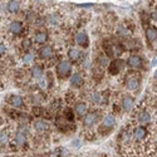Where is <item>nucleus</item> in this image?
<instances>
[{
    "mask_svg": "<svg viewBox=\"0 0 157 157\" xmlns=\"http://www.w3.org/2000/svg\"><path fill=\"white\" fill-rule=\"evenodd\" d=\"M68 57L72 62H77L81 57V52L78 49H75V48H71L69 52H68Z\"/></svg>",
    "mask_w": 157,
    "mask_h": 157,
    "instance_id": "obj_22",
    "label": "nucleus"
},
{
    "mask_svg": "<svg viewBox=\"0 0 157 157\" xmlns=\"http://www.w3.org/2000/svg\"><path fill=\"white\" fill-rule=\"evenodd\" d=\"M9 103H10V106H13V107H21L23 103H24V101H23V98H21L20 96H18V94H11V96L9 97Z\"/></svg>",
    "mask_w": 157,
    "mask_h": 157,
    "instance_id": "obj_13",
    "label": "nucleus"
},
{
    "mask_svg": "<svg viewBox=\"0 0 157 157\" xmlns=\"http://www.w3.org/2000/svg\"><path fill=\"white\" fill-rule=\"evenodd\" d=\"M148 132H147V129L145 127H142V126H138L133 129V132H132V138L133 141L136 142H142V141H145V138L147 137Z\"/></svg>",
    "mask_w": 157,
    "mask_h": 157,
    "instance_id": "obj_1",
    "label": "nucleus"
},
{
    "mask_svg": "<svg viewBox=\"0 0 157 157\" xmlns=\"http://www.w3.org/2000/svg\"><path fill=\"white\" fill-rule=\"evenodd\" d=\"M81 146H82V141H81V140H75V141H73V147L79 148Z\"/></svg>",
    "mask_w": 157,
    "mask_h": 157,
    "instance_id": "obj_30",
    "label": "nucleus"
},
{
    "mask_svg": "<svg viewBox=\"0 0 157 157\" xmlns=\"http://www.w3.org/2000/svg\"><path fill=\"white\" fill-rule=\"evenodd\" d=\"M152 19L156 21V13H152Z\"/></svg>",
    "mask_w": 157,
    "mask_h": 157,
    "instance_id": "obj_33",
    "label": "nucleus"
},
{
    "mask_svg": "<svg viewBox=\"0 0 157 157\" xmlns=\"http://www.w3.org/2000/svg\"><path fill=\"white\" fill-rule=\"evenodd\" d=\"M20 9V2H9L8 3V10L10 13H17Z\"/></svg>",
    "mask_w": 157,
    "mask_h": 157,
    "instance_id": "obj_24",
    "label": "nucleus"
},
{
    "mask_svg": "<svg viewBox=\"0 0 157 157\" xmlns=\"http://www.w3.org/2000/svg\"><path fill=\"white\" fill-rule=\"evenodd\" d=\"M126 87L129 90H136L140 87V78L136 75H128L126 78Z\"/></svg>",
    "mask_w": 157,
    "mask_h": 157,
    "instance_id": "obj_5",
    "label": "nucleus"
},
{
    "mask_svg": "<svg viewBox=\"0 0 157 157\" xmlns=\"http://www.w3.org/2000/svg\"><path fill=\"white\" fill-rule=\"evenodd\" d=\"M21 62L24 64H32L34 62V56L32 53H25L23 56V58H21Z\"/></svg>",
    "mask_w": 157,
    "mask_h": 157,
    "instance_id": "obj_26",
    "label": "nucleus"
},
{
    "mask_svg": "<svg viewBox=\"0 0 157 157\" xmlns=\"http://www.w3.org/2000/svg\"><path fill=\"white\" fill-rule=\"evenodd\" d=\"M114 126H116V118L113 116H106L102 120V127H104V128L112 129Z\"/></svg>",
    "mask_w": 157,
    "mask_h": 157,
    "instance_id": "obj_9",
    "label": "nucleus"
},
{
    "mask_svg": "<svg viewBox=\"0 0 157 157\" xmlns=\"http://www.w3.org/2000/svg\"><path fill=\"white\" fill-rule=\"evenodd\" d=\"M54 56V49L52 48L50 45H45L40 49V57L44 59H49Z\"/></svg>",
    "mask_w": 157,
    "mask_h": 157,
    "instance_id": "obj_11",
    "label": "nucleus"
},
{
    "mask_svg": "<svg viewBox=\"0 0 157 157\" xmlns=\"http://www.w3.org/2000/svg\"><path fill=\"white\" fill-rule=\"evenodd\" d=\"M152 65H156V57L152 59Z\"/></svg>",
    "mask_w": 157,
    "mask_h": 157,
    "instance_id": "obj_34",
    "label": "nucleus"
},
{
    "mask_svg": "<svg viewBox=\"0 0 157 157\" xmlns=\"http://www.w3.org/2000/svg\"><path fill=\"white\" fill-rule=\"evenodd\" d=\"M146 36H147V39H148L151 43L156 42V36H157L156 29H155V28H148V29L146 30Z\"/></svg>",
    "mask_w": 157,
    "mask_h": 157,
    "instance_id": "obj_25",
    "label": "nucleus"
},
{
    "mask_svg": "<svg viewBox=\"0 0 157 157\" xmlns=\"http://www.w3.org/2000/svg\"><path fill=\"white\" fill-rule=\"evenodd\" d=\"M71 83H72V86H74V87L82 86V83H83V77H82V74H81V73H74V74L71 77Z\"/></svg>",
    "mask_w": 157,
    "mask_h": 157,
    "instance_id": "obj_17",
    "label": "nucleus"
},
{
    "mask_svg": "<svg viewBox=\"0 0 157 157\" xmlns=\"http://www.w3.org/2000/svg\"><path fill=\"white\" fill-rule=\"evenodd\" d=\"M124 62L123 60H121V59H117V60H114V62H112V63H109L108 64V68H109V73L111 74H118V73H121L123 69H124Z\"/></svg>",
    "mask_w": 157,
    "mask_h": 157,
    "instance_id": "obj_2",
    "label": "nucleus"
},
{
    "mask_svg": "<svg viewBox=\"0 0 157 157\" xmlns=\"http://www.w3.org/2000/svg\"><path fill=\"white\" fill-rule=\"evenodd\" d=\"M34 128H35V131H38V132H44V131H47L48 129V123L44 121V120H38V121H35L34 122Z\"/></svg>",
    "mask_w": 157,
    "mask_h": 157,
    "instance_id": "obj_16",
    "label": "nucleus"
},
{
    "mask_svg": "<svg viewBox=\"0 0 157 157\" xmlns=\"http://www.w3.org/2000/svg\"><path fill=\"white\" fill-rule=\"evenodd\" d=\"M32 77L34 78V79H40V78L43 77L42 67H39V65H34V67L32 68Z\"/></svg>",
    "mask_w": 157,
    "mask_h": 157,
    "instance_id": "obj_21",
    "label": "nucleus"
},
{
    "mask_svg": "<svg viewBox=\"0 0 157 157\" xmlns=\"http://www.w3.org/2000/svg\"><path fill=\"white\" fill-rule=\"evenodd\" d=\"M29 47H30V42H29V40H24V42H23V48L28 49Z\"/></svg>",
    "mask_w": 157,
    "mask_h": 157,
    "instance_id": "obj_32",
    "label": "nucleus"
},
{
    "mask_svg": "<svg viewBox=\"0 0 157 157\" xmlns=\"http://www.w3.org/2000/svg\"><path fill=\"white\" fill-rule=\"evenodd\" d=\"M75 42H77V44H79L82 47H88L89 39H88L87 33L86 32H78L75 34Z\"/></svg>",
    "mask_w": 157,
    "mask_h": 157,
    "instance_id": "obj_7",
    "label": "nucleus"
},
{
    "mask_svg": "<svg viewBox=\"0 0 157 157\" xmlns=\"http://www.w3.org/2000/svg\"><path fill=\"white\" fill-rule=\"evenodd\" d=\"M14 142L17 143L18 146H20V145H24L25 142H27V136H25V133H23V132H17V135L14 136Z\"/></svg>",
    "mask_w": 157,
    "mask_h": 157,
    "instance_id": "obj_20",
    "label": "nucleus"
},
{
    "mask_svg": "<svg viewBox=\"0 0 157 157\" xmlns=\"http://www.w3.org/2000/svg\"><path fill=\"white\" fill-rule=\"evenodd\" d=\"M60 23V17L57 14V13H52V14L48 17V24L52 25V27H57Z\"/></svg>",
    "mask_w": 157,
    "mask_h": 157,
    "instance_id": "obj_18",
    "label": "nucleus"
},
{
    "mask_svg": "<svg viewBox=\"0 0 157 157\" xmlns=\"http://www.w3.org/2000/svg\"><path fill=\"white\" fill-rule=\"evenodd\" d=\"M121 106H122V109L123 111L131 112V111L135 108V99L131 97V96H124V97H122Z\"/></svg>",
    "mask_w": 157,
    "mask_h": 157,
    "instance_id": "obj_4",
    "label": "nucleus"
},
{
    "mask_svg": "<svg viewBox=\"0 0 157 157\" xmlns=\"http://www.w3.org/2000/svg\"><path fill=\"white\" fill-rule=\"evenodd\" d=\"M47 33L45 32H38L35 35H34V40H35V43H38V44H43V43H45L47 42Z\"/></svg>",
    "mask_w": 157,
    "mask_h": 157,
    "instance_id": "obj_19",
    "label": "nucleus"
},
{
    "mask_svg": "<svg viewBox=\"0 0 157 157\" xmlns=\"http://www.w3.org/2000/svg\"><path fill=\"white\" fill-rule=\"evenodd\" d=\"M5 52H6V47H5V44L0 43V56H2V54H4Z\"/></svg>",
    "mask_w": 157,
    "mask_h": 157,
    "instance_id": "obj_31",
    "label": "nucleus"
},
{
    "mask_svg": "<svg viewBox=\"0 0 157 157\" xmlns=\"http://www.w3.org/2000/svg\"><path fill=\"white\" fill-rule=\"evenodd\" d=\"M98 63H99V65H102V67H108V64H109V59H108V57H107V56L102 54V56H99V57H98Z\"/></svg>",
    "mask_w": 157,
    "mask_h": 157,
    "instance_id": "obj_27",
    "label": "nucleus"
},
{
    "mask_svg": "<svg viewBox=\"0 0 157 157\" xmlns=\"http://www.w3.org/2000/svg\"><path fill=\"white\" fill-rule=\"evenodd\" d=\"M10 141V133L8 131H2L0 132V145H8Z\"/></svg>",
    "mask_w": 157,
    "mask_h": 157,
    "instance_id": "obj_23",
    "label": "nucleus"
},
{
    "mask_svg": "<svg viewBox=\"0 0 157 157\" xmlns=\"http://www.w3.org/2000/svg\"><path fill=\"white\" fill-rule=\"evenodd\" d=\"M72 71V64L68 62V60H62L59 64H58V67H57V72L60 77H65V75H68Z\"/></svg>",
    "mask_w": 157,
    "mask_h": 157,
    "instance_id": "obj_3",
    "label": "nucleus"
},
{
    "mask_svg": "<svg viewBox=\"0 0 157 157\" xmlns=\"http://www.w3.org/2000/svg\"><path fill=\"white\" fill-rule=\"evenodd\" d=\"M74 111L78 116H84L87 113V103L86 102H78L74 107Z\"/></svg>",
    "mask_w": 157,
    "mask_h": 157,
    "instance_id": "obj_14",
    "label": "nucleus"
},
{
    "mask_svg": "<svg viewBox=\"0 0 157 157\" xmlns=\"http://www.w3.org/2000/svg\"><path fill=\"white\" fill-rule=\"evenodd\" d=\"M39 87H40L42 89H45L47 87H48V81L45 79V78H40V79H39Z\"/></svg>",
    "mask_w": 157,
    "mask_h": 157,
    "instance_id": "obj_29",
    "label": "nucleus"
},
{
    "mask_svg": "<svg viewBox=\"0 0 157 157\" xmlns=\"http://www.w3.org/2000/svg\"><path fill=\"white\" fill-rule=\"evenodd\" d=\"M117 33H118V35H121V36H127V35H129V30H128L127 28H124V27H120L118 29H117Z\"/></svg>",
    "mask_w": 157,
    "mask_h": 157,
    "instance_id": "obj_28",
    "label": "nucleus"
},
{
    "mask_svg": "<svg viewBox=\"0 0 157 157\" xmlns=\"http://www.w3.org/2000/svg\"><path fill=\"white\" fill-rule=\"evenodd\" d=\"M137 121L140 124H147L151 122V114L147 111H142L137 116Z\"/></svg>",
    "mask_w": 157,
    "mask_h": 157,
    "instance_id": "obj_8",
    "label": "nucleus"
},
{
    "mask_svg": "<svg viewBox=\"0 0 157 157\" xmlns=\"http://www.w3.org/2000/svg\"><path fill=\"white\" fill-rule=\"evenodd\" d=\"M127 63H128V65L131 68H140L142 65V59L138 56H131L127 59Z\"/></svg>",
    "mask_w": 157,
    "mask_h": 157,
    "instance_id": "obj_10",
    "label": "nucleus"
},
{
    "mask_svg": "<svg viewBox=\"0 0 157 157\" xmlns=\"http://www.w3.org/2000/svg\"><path fill=\"white\" fill-rule=\"evenodd\" d=\"M89 102L92 104H101L103 102V96L99 92H92L89 94Z\"/></svg>",
    "mask_w": 157,
    "mask_h": 157,
    "instance_id": "obj_15",
    "label": "nucleus"
},
{
    "mask_svg": "<svg viewBox=\"0 0 157 157\" xmlns=\"http://www.w3.org/2000/svg\"><path fill=\"white\" fill-rule=\"evenodd\" d=\"M9 32L11 34H19L21 30H23V24L20 21H11L9 24Z\"/></svg>",
    "mask_w": 157,
    "mask_h": 157,
    "instance_id": "obj_12",
    "label": "nucleus"
},
{
    "mask_svg": "<svg viewBox=\"0 0 157 157\" xmlns=\"http://www.w3.org/2000/svg\"><path fill=\"white\" fill-rule=\"evenodd\" d=\"M97 121H98V113L97 112H90V113H87L84 116L83 124L86 127H92L97 123Z\"/></svg>",
    "mask_w": 157,
    "mask_h": 157,
    "instance_id": "obj_6",
    "label": "nucleus"
}]
</instances>
